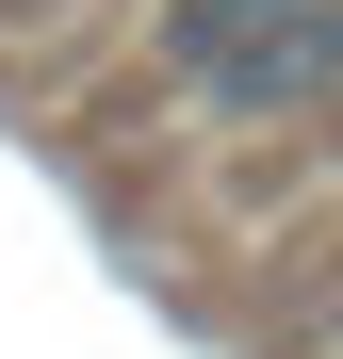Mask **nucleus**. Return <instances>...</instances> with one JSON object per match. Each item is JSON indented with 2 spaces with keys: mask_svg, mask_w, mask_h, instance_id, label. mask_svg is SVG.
<instances>
[{
  "mask_svg": "<svg viewBox=\"0 0 343 359\" xmlns=\"http://www.w3.org/2000/svg\"><path fill=\"white\" fill-rule=\"evenodd\" d=\"M163 66L213 114H327L343 98V0H163Z\"/></svg>",
  "mask_w": 343,
  "mask_h": 359,
  "instance_id": "obj_1",
  "label": "nucleus"
}]
</instances>
